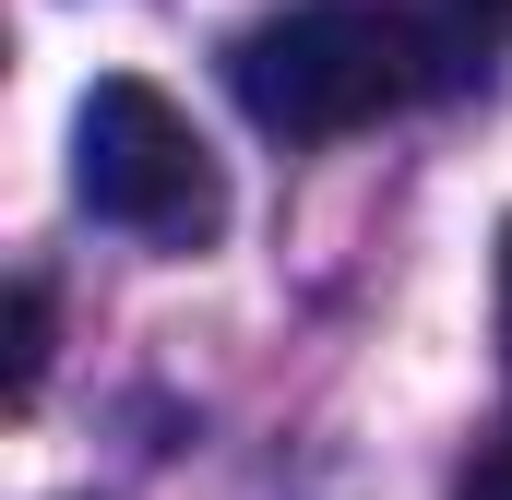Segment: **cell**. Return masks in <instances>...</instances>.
Here are the masks:
<instances>
[{
  "label": "cell",
  "instance_id": "6da1fadb",
  "mask_svg": "<svg viewBox=\"0 0 512 500\" xmlns=\"http://www.w3.org/2000/svg\"><path fill=\"white\" fill-rule=\"evenodd\" d=\"M417 84H429L417 24H405V12H370V0H298V12H262L251 36L227 48V96H239L274 143L370 131V120H393Z\"/></svg>",
  "mask_w": 512,
  "mask_h": 500
},
{
  "label": "cell",
  "instance_id": "7a4b0ae2",
  "mask_svg": "<svg viewBox=\"0 0 512 500\" xmlns=\"http://www.w3.org/2000/svg\"><path fill=\"white\" fill-rule=\"evenodd\" d=\"M72 191H84L96 227L155 239V250H203L227 227V179H215L203 131L131 72L84 84V108H72Z\"/></svg>",
  "mask_w": 512,
  "mask_h": 500
},
{
  "label": "cell",
  "instance_id": "3957f363",
  "mask_svg": "<svg viewBox=\"0 0 512 500\" xmlns=\"http://www.w3.org/2000/svg\"><path fill=\"white\" fill-rule=\"evenodd\" d=\"M36 370H48V286L24 274V286H12V370H0V393L36 405Z\"/></svg>",
  "mask_w": 512,
  "mask_h": 500
},
{
  "label": "cell",
  "instance_id": "277c9868",
  "mask_svg": "<svg viewBox=\"0 0 512 500\" xmlns=\"http://www.w3.org/2000/svg\"><path fill=\"white\" fill-rule=\"evenodd\" d=\"M465 500H512V441H501V453H477V465H465Z\"/></svg>",
  "mask_w": 512,
  "mask_h": 500
},
{
  "label": "cell",
  "instance_id": "5b68a950",
  "mask_svg": "<svg viewBox=\"0 0 512 500\" xmlns=\"http://www.w3.org/2000/svg\"><path fill=\"white\" fill-rule=\"evenodd\" d=\"M453 12H465L477 36H512V0H453Z\"/></svg>",
  "mask_w": 512,
  "mask_h": 500
},
{
  "label": "cell",
  "instance_id": "8992f818",
  "mask_svg": "<svg viewBox=\"0 0 512 500\" xmlns=\"http://www.w3.org/2000/svg\"><path fill=\"white\" fill-rule=\"evenodd\" d=\"M501 346H512V227H501Z\"/></svg>",
  "mask_w": 512,
  "mask_h": 500
}]
</instances>
